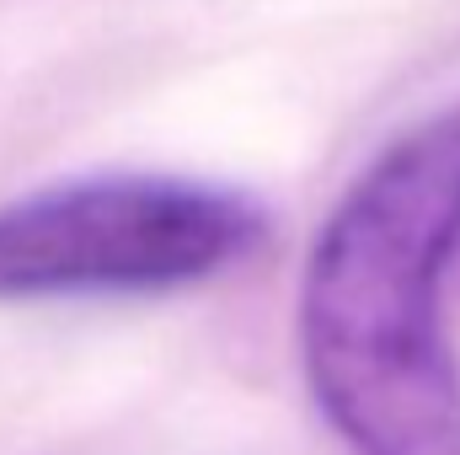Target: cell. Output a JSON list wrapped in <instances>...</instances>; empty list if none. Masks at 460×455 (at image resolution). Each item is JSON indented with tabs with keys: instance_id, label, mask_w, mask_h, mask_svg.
<instances>
[{
	"instance_id": "1",
	"label": "cell",
	"mask_w": 460,
	"mask_h": 455,
	"mask_svg": "<svg viewBox=\"0 0 460 455\" xmlns=\"http://www.w3.org/2000/svg\"><path fill=\"white\" fill-rule=\"evenodd\" d=\"M460 252V108L380 150L300 284L311 402L353 455H460L445 273Z\"/></svg>"
},
{
	"instance_id": "2",
	"label": "cell",
	"mask_w": 460,
	"mask_h": 455,
	"mask_svg": "<svg viewBox=\"0 0 460 455\" xmlns=\"http://www.w3.org/2000/svg\"><path fill=\"white\" fill-rule=\"evenodd\" d=\"M268 215L215 183L86 177L0 204V300L161 295L235 268Z\"/></svg>"
}]
</instances>
